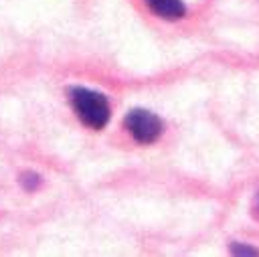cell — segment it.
Listing matches in <instances>:
<instances>
[{
  "mask_svg": "<svg viewBox=\"0 0 259 257\" xmlns=\"http://www.w3.org/2000/svg\"><path fill=\"white\" fill-rule=\"evenodd\" d=\"M69 99L77 117L87 127L101 130L109 121V101L103 93L77 85L69 89Z\"/></svg>",
  "mask_w": 259,
  "mask_h": 257,
  "instance_id": "cell-1",
  "label": "cell"
},
{
  "mask_svg": "<svg viewBox=\"0 0 259 257\" xmlns=\"http://www.w3.org/2000/svg\"><path fill=\"white\" fill-rule=\"evenodd\" d=\"M125 127L130 130L134 140L140 144H154L162 136V130H164L160 117L142 107H136L125 113Z\"/></svg>",
  "mask_w": 259,
  "mask_h": 257,
  "instance_id": "cell-2",
  "label": "cell"
},
{
  "mask_svg": "<svg viewBox=\"0 0 259 257\" xmlns=\"http://www.w3.org/2000/svg\"><path fill=\"white\" fill-rule=\"evenodd\" d=\"M146 4L150 6V10L154 14H158L160 18H166V20L182 18L186 12L182 0H146Z\"/></svg>",
  "mask_w": 259,
  "mask_h": 257,
  "instance_id": "cell-3",
  "label": "cell"
},
{
  "mask_svg": "<svg viewBox=\"0 0 259 257\" xmlns=\"http://www.w3.org/2000/svg\"><path fill=\"white\" fill-rule=\"evenodd\" d=\"M20 182H22V184H24L28 190H32V188H36V186L40 184V178H38L36 174H32V172H26V174H22Z\"/></svg>",
  "mask_w": 259,
  "mask_h": 257,
  "instance_id": "cell-4",
  "label": "cell"
},
{
  "mask_svg": "<svg viewBox=\"0 0 259 257\" xmlns=\"http://www.w3.org/2000/svg\"><path fill=\"white\" fill-rule=\"evenodd\" d=\"M231 251H233L235 255H257V253H259L257 249H253V247H247V245H241V243H233Z\"/></svg>",
  "mask_w": 259,
  "mask_h": 257,
  "instance_id": "cell-5",
  "label": "cell"
}]
</instances>
